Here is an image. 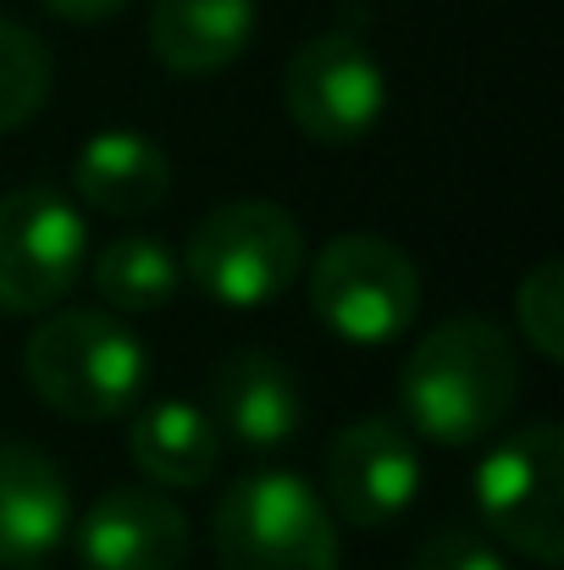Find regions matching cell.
Masks as SVG:
<instances>
[{
    "label": "cell",
    "mask_w": 564,
    "mask_h": 570,
    "mask_svg": "<svg viewBox=\"0 0 564 570\" xmlns=\"http://www.w3.org/2000/svg\"><path fill=\"white\" fill-rule=\"evenodd\" d=\"M89 255L78 205L56 189H11L0 199V316L56 311Z\"/></svg>",
    "instance_id": "52a82bcc"
},
{
    "label": "cell",
    "mask_w": 564,
    "mask_h": 570,
    "mask_svg": "<svg viewBox=\"0 0 564 570\" xmlns=\"http://www.w3.org/2000/svg\"><path fill=\"white\" fill-rule=\"evenodd\" d=\"M205 415L238 449H283L305 421L299 377L266 350H227L210 366Z\"/></svg>",
    "instance_id": "8fae6325"
},
{
    "label": "cell",
    "mask_w": 564,
    "mask_h": 570,
    "mask_svg": "<svg viewBox=\"0 0 564 570\" xmlns=\"http://www.w3.org/2000/svg\"><path fill=\"white\" fill-rule=\"evenodd\" d=\"M178 283H184V255L161 238H145V233L106 244L95 261V288L122 316H150V311L172 305Z\"/></svg>",
    "instance_id": "2e32d148"
},
{
    "label": "cell",
    "mask_w": 564,
    "mask_h": 570,
    "mask_svg": "<svg viewBox=\"0 0 564 570\" xmlns=\"http://www.w3.org/2000/svg\"><path fill=\"white\" fill-rule=\"evenodd\" d=\"M288 122L316 145H355L387 111V72L360 33H316L283 72Z\"/></svg>",
    "instance_id": "ba28073f"
},
{
    "label": "cell",
    "mask_w": 564,
    "mask_h": 570,
    "mask_svg": "<svg viewBox=\"0 0 564 570\" xmlns=\"http://www.w3.org/2000/svg\"><path fill=\"white\" fill-rule=\"evenodd\" d=\"M128 0H44V11H56V17H67V22H106V17H117Z\"/></svg>",
    "instance_id": "ffe728a7"
},
{
    "label": "cell",
    "mask_w": 564,
    "mask_h": 570,
    "mask_svg": "<svg viewBox=\"0 0 564 570\" xmlns=\"http://www.w3.org/2000/svg\"><path fill=\"white\" fill-rule=\"evenodd\" d=\"M310 311L316 322L355 344L382 350L404 338L420 316V272L415 261L376 233H344L310 261Z\"/></svg>",
    "instance_id": "5b68a950"
},
{
    "label": "cell",
    "mask_w": 564,
    "mask_h": 570,
    "mask_svg": "<svg viewBox=\"0 0 564 570\" xmlns=\"http://www.w3.org/2000/svg\"><path fill=\"white\" fill-rule=\"evenodd\" d=\"M515 322H521V338L548 361H564V272L560 261H537L521 288H515Z\"/></svg>",
    "instance_id": "ac0fdd59"
},
{
    "label": "cell",
    "mask_w": 564,
    "mask_h": 570,
    "mask_svg": "<svg viewBox=\"0 0 564 570\" xmlns=\"http://www.w3.org/2000/svg\"><path fill=\"white\" fill-rule=\"evenodd\" d=\"M128 454L156 488H205L221 465V432L188 399H161L128 426Z\"/></svg>",
    "instance_id": "9a60e30c"
},
{
    "label": "cell",
    "mask_w": 564,
    "mask_h": 570,
    "mask_svg": "<svg viewBox=\"0 0 564 570\" xmlns=\"http://www.w3.org/2000/svg\"><path fill=\"white\" fill-rule=\"evenodd\" d=\"M515 393H521L515 338L487 316H454L432 327L398 372V404L409 432L443 449H471L493 438Z\"/></svg>",
    "instance_id": "6da1fadb"
},
{
    "label": "cell",
    "mask_w": 564,
    "mask_h": 570,
    "mask_svg": "<svg viewBox=\"0 0 564 570\" xmlns=\"http://www.w3.org/2000/svg\"><path fill=\"white\" fill-rule=\"evenodd\" d=\"M199 294L227 311L277 305L305 272V227L277 199H227L216 205L184 249Z\"/></svg>",
    "instance_id": "277c9868"
},
{
    "label": "cell",
    "mask_w": 564,
    "mask_h": 570,
    "mask_svg": "<svg viewBox=\"0 0 564 570\" xmlns=\"http://www.w3.org/2000/svg\"><path fill=\"white\" fill-rule=\"evenodd\" d=\"M476 510L521 560L554 570L564 560V438L554 421L504 432L476 465Z\"/></svg>",
    "instance_id": "8992f818"
},
{
    "label": "cell",
    "mask_w": 564,
    "mask_h": 570,
    "mask_svg": "<svg viewBox=\"0 0 564 570\" xmlns=\"http://www.w3.org/2000/svg\"><path fill=\"white\" fill-rule=\"evenodd\" d=\"M72 532V493L50 454L0 438V570L44 566Z\"/></svg>",
    "instance_id": "7c38bea8"
},
{
    "label": "cell",
    "mask_w": 564,
    "mask_h": 570,
    "mask_svg": "<svg viewBox=\"0 0 564 570\" xmlns=\"http://www.w3.org/2000/svg\"><path fill=\"white\" fill-rule=\"evenodd\" d=\"M409 570H509V566H504V554H498L487 538L448 527V532H432V538L415 549Z\"/></svg>",
    "instance_id": "d6986e66"
},
{
    "label": "cell",
    "mask_w": 564,
    "mask_h": 570,
    "mask_svg": "<svg viewBox=\"0 0 564 570\" xmlns=\"http://www.w3.org/2000/svg\"><path fill=\"white\" fill-rule=\"evenodd\" d=\"M50 100V50L22 22L0 17V134H17Z\"/></svg>",
    "instance_id": "e0dca14e"
},
{
    "label": "cell",
    "mask_w": 564,
    "mask_h": 570,
    "mask_svg": "<svg viewBox=\"0 0 564 570\" xmlns=\"http://www.w3.org/2000/svg\"><path fill=\"white\" fill-rule=\"evenodd\" d=\"M420 493V449L409 438V426L366 415L355 426H344L327 449V510L333 521L376 532L387 521H398Z\"/></svg>",
    "instance_id": "9c48e42d"
},
{
    "label": "cell",
    "mask_w": 564,
    "mask_h": 570,
    "mask_svg": "<svg viewBox=\"0 0 564 570\" xmlns=\"http://www.w3.org/2000/svg\"><path fill=\"white\" fill-rule=\"evenodd\" d=\"M22 377L67 421H111L145 393L150 355L111 311H50L22 344Z\"/></svg>",
    "instance_id": "7a4b0ae2"
},
{
    "label": "cell",
    "mask_w": 564,
    "mask_h": 570,
    "mask_svg": "<svg viewBox=\"0 0 564 570\" xmlns=\"http://www.w3.org/2000/svg\"><path fill=\"white\" fill-rule=\"evenodd\" d=\"M221 570H338V521L294 471L238 476L210 521Z\"/></svg>",
    "instance_id": "3957f363"
},
{
    "label": "cell",
    "mask_w": 564,
    "mask_h": 570,
    "mask_svg": "<svg viewBox=\"0 0 564 570\" xmlns=\"http://www.w3.org/2000/svg\"><path fill=\"white\" fill-rule=\"evenodd\" d=\"M83 570H184L194 532L188 515L156 488H111L67 532Z\"/></svg>",
    "instance_id": "30bf717a"
},
{
    "label": "cell",
    "mask_w": 564,
    "mask_h": 570,
    "mask_svg": "<svg viewBox=\"0 0 564 570\" xmlns=\"http://www.w3.org/2000/svg\"><path fill=\"white\" fill-rule=\"evenodd\" d=\"M255 22H260L255 0H156L150 50L178 78H210L249 50Z\"/></svg>",
    "instance_id": "4fadbf2b"
},
{
    "label": "cell",
    "mask_w": 564,
    "mask_h": 570,
    "mask_svg": "<svg viewBox=\"0 0 564 570\" xmlns=\"http://www.w3.org/2000/svg\"><path fill=\"white\" fill-rule=\"evenodd\" d=\"M72 189L89 210L106 216H145L172 194V156L128 128L95 134L78 156H72Z\"/></svg>",
    "instance_id": "5bb4252c"
}]
</instances>
